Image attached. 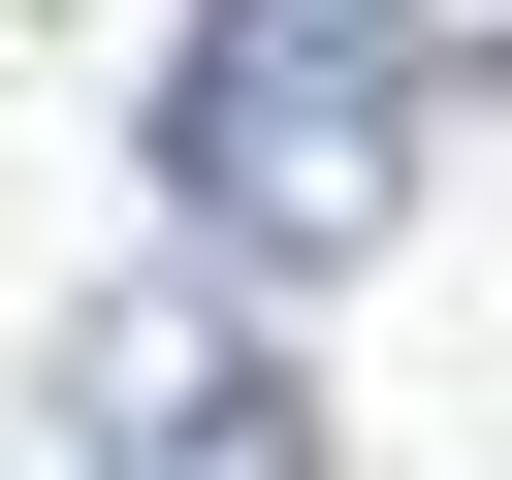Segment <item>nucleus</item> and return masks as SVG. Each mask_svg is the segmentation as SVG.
<instances>
[{
  "mask_svg": "<svg viewBox=\"0 0 512 480\" xmlns=\"http://www.w3.org/2000/svg\"><path fill=\"white\" fill-rule=\"evenodd\" d=\"M384 64H448V96H512V0H352Z\"/></svg>",
  "mask_w": 512,
  "mask_h": 480,
  "instance_id": "obj_3",
  "label": "nucleus"
},
{
  "mask_svg": "<svg viewBox=\"0 0 512 480\" xmlns=\"http://www.w3.org/2000/svg\"><path fill=\"white\" fill-rule=\"evenodd\" d=\"M32 480H320V384H288V320H224V288L128 256L32 352Z\"/></svg>",
  "mask_w": 512,
  "mask_h": 480,
  "instance_id": "obj_2",
  "label": "nucleus"
},
{
  "mask_svg": "<svg viewBox=\"0 0 512 480\" xmlns=\"http://www.w3.org/2000/svg\"><path fill=\"white\" fill-rule=\"evenodd\" d=\"M0 480H32V384H0Z\"/></svg>",
  "mask_w": 512,
  "mask_h": 480,
  "instance_id": "obj_4",
  "label": "nucleus"
},
{
  "mask_svg": "<svg viewBox=\"0 0 512 480\" xmlns=\"http://www.w3.org/2000/svg\"><path fill=\"white\" fill-rule=\"evenodd\" d=\"M128 160H160V288L288 320V288H352V256L416 224V64H384L352 0H192Z\"/></svg>",
  "mask_w": 512,
  "mask_h": 480,
  "instance_id": "obj_1",
  "label": "nucleus"
},
{
  "mask_svg": "<svg viewBox=\"0 0 512 480\" xmlns=\"http://www.w3.org/2000/svg\"><path fill=\"white\" fill-rule=\"evenodd\" d=\"M0 32H64V0H0Z\"/></svg>",
  "mask_w": 512,
  "mask_h": 480,
  "instance_id": "obj_5",
  "label": "nucleus"
}]
</instances>
